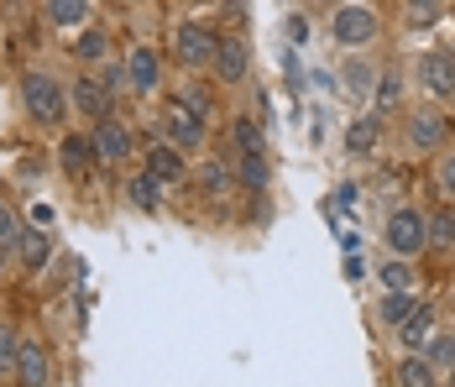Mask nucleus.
Segmentation results:
<instances>
[{"mask_svg": "<svg viewBox=\"0 0 455 387\" xmlns=\"http://www.w3.org/2000/svg\"><path fill=\"white\" fill-rule=\"evenodd\" d=\"M58 163H63V173H74V178H79V173H90L94 163H100V152H94V136H79V131H74V136H63V152H58Z\"/></svg>", "mask_w": 455, "mask_h": 387, "instance_id": "f8f14e48", "label": "nucleus"}, {"mask_svg": "<svg viewBox=\"0 0 455 387\" xmlns=\"http://www.w3.org/2000/svg\"><path fill=\"white\" fill-rule=\"evenodd\" d=\"M451 377H455V361H451Z\"/></svg>", "mask_w": 455, "mask_h": 387, "instance_id": "e433bc0d", "label": "nucleus"}, {"mask_svg": "<svg viewBox=\"0 0 455 387\" xmlns=\"http://www.w3.org/2000/svg\"><path fill=\"white\" fill-rule=\"evenodd\" d=\"M429 246L435 252H455V210H440L429 220Z\"/></svg>", "mask_w": 455, "mask_h": 387, "instance_id": "4be33fe9", "label": "nucleus"}, {"mask_svg": "<svg viewBox=\"0 0 455 387\" xmlns=\"http://www.w3.org/2000/svg\"><path fill=\"white\" fill-rule=\"evenodd\" d=\"M68 100H74V110H79V116H90V121H105L116 94L105 89V79H94V74H79V79H74V89H68Z\"/></svg>", "mask_w": 455, "mask_h": 387, "instance_id": "0eeeda50", "label": "nucleus"}, {"mask_svg": "<svg viewBox=\"0 0 455 387\" xmlns=\"http://www.w3.org/2000/svg\"><path fill=\"white\" fill-rule=\"evenodd\" d=\"M21 236H27V230H21L16 210H5V205H0V246H5V252H16V241H21Z\"/></svg>", "mask_w": 455, "mask_h": 387, "instance_id": "bb28decb", "label": "nucleus"}, {"mask_svg": "<svg viewBox=\"0 0 455 387\" xmlns=\"http://www.w3.org/2000/svg\"><path fill=\"white\" fill-rule=\"evenodd\" d=\"M346 79H351V89H371V69H366V63H351Z\"/></svg>", "mask_w": 455, "mask_h": 387, "instance_id": "2f4dec72", "label": "nucleus"}, {"mask_svg": "<svg viewBox=\"0 0 455 387\" xmlns=\"http://www.w3.org/2000/svg\"><path fill=\"white\" fill-rule=\"evenodd\" d=\"M0 267H5V246H0Z\"/></svg>", "mask_w": 455, "mask_h": 387, "instance_id": "c9c22d12", "label": "nucleus"}, {"mask_svg": "<svg viewBox=\"0 0 455 387\" xmlns=\"http://www.w3.org/2000/svg\"><path fill=\"white\" fill-rule=\"evenodd\" d=\"M132 147H137V136H132V126H121L116 116H105V121L94 126V152H100L105 168H121V163L132 157Z\"/></svg>", "mask_w": 455, "mask_h": 387, "instance_id": "423d86ee", "label": "nucleus"}, {"mask_svg": "<svg viewBox=\"0 0 455 387\" xmlns=\"http://www.w3.org/2000/svg\"><path fill=\"white\" fill-rule=\"evenodd\" d=\"M267 178L273 173H267V157L262 152H241V163H235V183L241 189H267Z\"/></svg>", "mask_w": 455, "mask_h": 387, "instance_id": "f3484780", "label": "nucleus"}, {"mask_svg": "<svg viewBox=\"0 0 455 387\" xmlns=\"http://www.w3.org/2000/svg\"><path fill=\"white\" fill-rule=\"evenodd\" d=\"M215 74H220L226 85H241V79H246V43L220 37V47H215Z\"/></svg>", "mask_w": 455, "mask_h": 387, "instance_id": "4468645a", "label": "nucleus"}, {"mask_svg": "<svg viewBox=\"0 0 455 387\" xmlns=\"http://www.w3.org/2000/svg\"><path fill=\"white\" fill-rule=\"evenodd\" d=\"M387 246L398 252V257L409 262L419 257V252H429V215H419V210H393L387 215Z\"/></svg>", "mask_w": 455, "mask_h": 387, "instance_id": "f03ea898", "label": "nucleus"}, {"mask_svg": "<svg viewBox=\"0 0 455 387\" xmlns=\"http://www.w3.org/2000/svg\"><path fill=\"white\" fill-rule=\"evenodd\" d=\"M288 37L304 43V37H309V21H304V16H288Z\"/></svg>", "mask_w": 455, "mask_h": 387, "instance_id": "72a5a7b5", "label": "nucleus"}, {"mask_svg": "<svg viewBox=\"0 0 455 387\" xmlns=\"http://www.w3.org/2000/svg\"><path fill=\"white\" fill-rule=\"evenodd\" d=\"M16 330H11V325H0V367H11V361H16Z\"/></svg>", "mask_w": 455, "mask_h": 387, "instance_id": "c756f323", "label": "nucleus"}, {"mask_svg": "<svg viewBox=\"0 0 455 387\" xmlns=\"http://www.w3.org/2000/svg\"><path fill=\"white\" fill-rule=\"evenodd\" d=\"M74 52H79V63H100V58L110 52V37H105L100 27H84V32H79V43H74Z\"/></svg>", "mask_w": 455, "mask_h": 387, "instance_id": "412c9836", "label": "nucleus"}, {"mask_svg": "<svg viewBox=\"0 0 455 387\" xmlns=\"http://www.w3.org/2000/svg\"><path fill=\"white\" fill-rule=\"evenodd\" d=\"M16 252H21V262L37 272V267H47V257H52V241H47V230H27V236L16 241Z\"/></svg>", "mask_w": 455, "mask_h": 387, "instance_id": "6ab92c4d", "label": "nucleus"}, {"mask_svg": "<svg viewBox=\"0 0 455 387\" xmlns=\"http://www.w3.org/2000/svg\"><path fill=\"white\" fill-rule=\"evenodd\" d=\"M330 37L340 47L377 43V11H366V5H340V11L330 16Z\"/></svg>", "mask_w": 455, "mask_h": 387, "instance_id": "7ed1b4c3", "label": "nucleus"}, {"mask_svg": "<svg viewBox=\"0 0 455 387\" xmlns=\"http://www.w3.org/2000/svg\"><path fill=\"white\" fill-rule=\"evenodd\" d=\"M440 189H445V199H455V152L440 157Z\"/></svg>", "mask_w": 455, "mask_h": 387, "instance_id": "7c9ffc66", "label": "nucleus"}, {"mask_svg": "<svg viewBox=\"0 0 455 387\" xmlns=\"http://www.w3.org/2000/svg\"><path fill=\"white\" fill-rule=\"evenodd\" d=\"M11 372H16V383H21V387H47V383H52V361H47V351L37 341H21V345H16Z\"/></svg>", "mask_w": 455, "mask_h": 387, "instance_id": "6e6552de", "label": "nucleus"}, {"mask_svg": "<svg viewBox=\"0 0 455 387\" xmlns=\"http://www.w3.org/2000/svg\"><path fill=\"white\" fill-rule=\"evenodd\" d=\"M215 47H220V37L210 27H199V21H183L179 32H173V52H179L183 69H210L215 63Z\"/></svg>", "mask_w": 455, "mask_h": 387, "instance_id": "20e7f679", "label": "nucleus"}, {"mask_svg": "<svg viewBox=\"0 0 455 387\" xmlns=\"http://www.w3.org/2000/svg\"><path fill=\"white\" fill-rule=\"evenodd\" d=\"M409 309H413V294H409V288H403V294H387V303H382V319H387V325H398Z\"/></svg>", "mask_w": 455, "mask_h": 387, "instance_id": "cd10ccee", "label": "nucleus"}, {"mask_svg": "<svg viewBox=\"0 0 455 387\" xmlns=\"http://www.w3.org/2000/svg\"><path fill=\"white\" fill-rule=\"evenodd\" d=\"M147 173H152L163 189H173V183H183V173L188 168H183V152L173 147V141H157V147L147 152Z\"/></svg>", "mask_w": 455, "mask_h": 387, "instance_id": "9b49d317", "label": "nucleus"}, {"mask_svg": "<svg viewBox=\"0 0 455 387\" xmlns=\"http://www.w3.org/2000/svg\"><path fill=\"white\" fill-rule=\"evenodd\" d=\"M126 199H132L137 210H157V205H163V183L141 168V173H132V178H126Z\"/></svg>", "mask_w": 455, "mask_h": 387, "instance_id": "dca6fc26", "label": "nucleus"}, {"mask_svg": "<svg viewBox=\"0 0 455 387\" xmlns=\"http://www.w3.org/2000/svg\"><path fill=\"white\" fill-rule=\"evenodd\" d=\"M377 278H382V288H393V294H403V288H413L409 262H382V267H377Z\"/></svg>", "mask_w": 455, "mask_h": 387, "instance_id": "393cba45", "label": "nucleus"}, {"mask_svg": "<svg viewBox=\"0 0 455 387\" xmlns=\"http://www.w3.org/2000/svg\"><path fill=\"white\" fill-rule=\"evenodd\" d=\"M398 383L403 387H435V367H429L424 356H409V361L398 367Z\"/></svg>", "mask_w": 455, "mask_h": 387, "instance_id": "5701e85b", "label": "nucleus"}, {"mask_svg": "<svg viewBox=\"0 0 455 387\" xmlns=\"http://www.w3.org/2000/svg\"><path fill=\"white\" fill-rule=\"evenodd\" d=\"M199 183H204V194H226V189H230V168L210 157V163L199 168Z\"/></svg>", "mask_w": 455, "mask_h": 387, "instance_id": "a878e982", "label": "nucleus"}, {"mask_svg": "<svg viewBox=\"0 0 455 387\" xmlns=\"http://www.w3.org/2000/svg\"><path fill=\"white\" fill-rule=\"evenodd\" d=\"M429 330H435V303H413L409 314L398 319V341L409 345V351H419V345L429 341Z\"/></svg>", "mask_w": 455, "mask_h": 387, "instance_id": "ddd939ff", "label": "nucleus"}, {"mask_svg": "<svg viewBox=\"0 0 455 387\" xmlns=\"http://www.w3.org/2000/svg\"><path fill=\"white\" fill-rule=\"evenodd\" d=\"M445 116H435V110H424V116H413L409 121V141L419 147V152H435L440 141H445Z\"/></svg>", "mask_w": 455, "mask_h": 387, "instance_id": "2eb2a0df", "label": "nucleus"}, {"mask_svg": "<svg viewBox=\"0 0 455 387\" xmlns=\"http://www.w3.org/2000/svg\"><path fill=\"white\" fill-rule=\"evenodd\" d=\"M429 356H435V361H455V341H435L429 345Z\"/></svg>", "mask_w": 455, "mask_h": 387, "instance_id": "f704fd0d", "label": "nucleus"}, {"mask_svg": "<svg viewBox=\"0 0 455 387\" xmlns=\"http://www.w3.org/2000/svg\"><path fill=\"white\" fill-rule=\"evenodd\" d=\"M377 136H382V126H377V116H362V121H351V131H346V147H351L356 157H366V152L377 147Z\"/></svg>", "mask_w": 455, "mask_h": 387, "instance_id": "aec40b11", "label": "nucleus"}, {"mask_svg": "<svg viewBox=\"0 0 455 387\" xmlns=\"http://www.w3.org/2000/svg\"><path fill=\"white\" fill-rule=\"evenodd\" d=\"M163 126H168V141H173L179 152H194V147L204 141V116H199V110H188L183 100H168Z\"/></svg>", "mask_w": 455, "mask_h": 387, "instance_id": "39448f33", "label": "nucleus"}, {"mask_svg": "<svg viewBox=\"0 0 455 387\" xmlns=\"http://www.w3.org/2000/svg\"><path fill=\"white\" fill-rule=\"evenodd\" d=\"M47 21L52 27H84L90 21V0H47Z\"/></svg>", "mask_w": 455, "mask_h": 387, "instance_id": "a211bd4d", "label": "nucleus"}, {"mask_svg": "<svg viewBox=\"0 0 455 387\" xmlns=\"http://www.w3.org/2000/svg\"><path fill=\"white\" fill-rule=\"evenodd\" d=\"M230 136H235L241 152H262V126H257L251 116H235V121H230Z\"/></svg>", "mask_w": 455, "mask_h": 387, "instance_id": "b1692460", "label": "nucleus"}, {"mask_svg": "<svg viewBox=\"0 0 455 387\" xmlns=\"http://www.w3.org/2000/svg\"><path fill=\"white\" fill-rule=\"evenodd\" d=\"M157 85H163V58H157L152 47H132V52H126V89L152 94Z\"/></svg>", "mask_w": 455, "mask_h": 387, "instance_id": "1a4fd4ad", "label": "nucleus"}, {"mask_svg": "<svg viewBox=\"0 0 455 387\" xmlns=\"http://www.w3.org/2000/svg\"><path fill=\"white\" fill-rule=\"evenodd\" d=\"M440 11H445V0H409V16H413V21H435Z\"/></svg>", "mask_w": 455, "mask_h": 387, "instance_id": "c85d7f7f", "label": "nucleus"}, {"mask_svg": "<svg viewBox=\"0 0 455 387\" xmlns=\"http://www.w3.org/2000/svg\"><path fill=\"white\" fill-rule=\"evenodd\" d=\"M21 105H27V116H32V121L58 126V121H63V110H68V94H63V85H58L52 74L32 69V74H21Z\"/></svg>", "mask_w": 455, "mask_h": 387, "instance_id": "f257e3e1", "label": "nucleus"}, {"mask_svg": "<svg viewBox=\"0 0 455 387\" xmlns=\"http://www.w3.org/2000/svg\"><path fill=\"white\" fill-rule=\"evenodd\" d=\"M27 220H32V230H47V225H52V205H32Z\"/></svg>", "mask_w": 455, "mask_h": 387, "instance_id": "473e14b6", "label": "nucleus"}, {"mask_svg": "<svg viewBox=\"0 0 455 387\" xmlns=\"http://www.w3.org/2000/svg\"><path fill=\"white\" fill-rule=\"evenodd\" d=\"M419 85L429 89L435 100L455 94V58L451 52H424V58H419Z\"/></svg>", "mask_w": 455, "mask_h": 387, "instance_id": "9d476101", "label": "nucleus"}]
</instances>
